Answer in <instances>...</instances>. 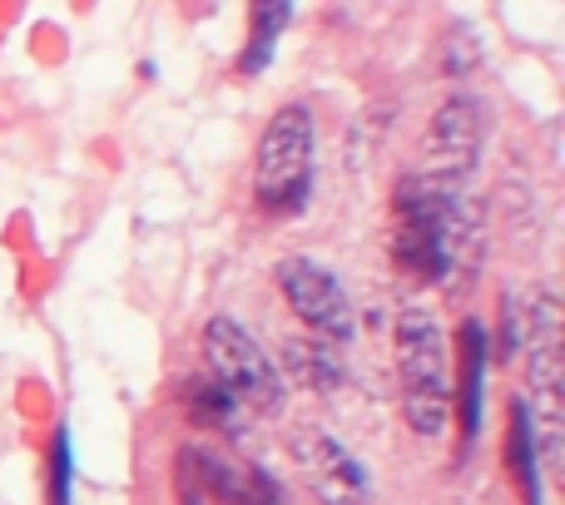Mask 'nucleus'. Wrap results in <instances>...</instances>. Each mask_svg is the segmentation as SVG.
<instances>
[{"label": "nucleus", "mask_w": 565, "mask_h": 505, "mask_svg": "<svg viewBox=\"0 0 565 505\" xmlns=\"http://www.w3.org/2000/svg\"><path fill=\"white\" fill-rule=\"evenodd\" d=\"M477 253V214L451 184L402 179L397 184V262L422 282H447L461 258Z\"/></svg>", "instance_id": "nucleus-1"}, {"label": "nucleus", "mask_w": 565, "mask_h": 505, "mask_svg": "<svg viewBox=\"0 0 565 505\" xmlns=\"http://www.w3.org/2000/svg\"><path fill=\"white\" fill-rule=\"evenodd\" d=\"M397 372H402V417L417 437L437 441L451 421L447 342L431 312L407 308L397 318Z\"/></svg>", "instance_id": "nucleus-2"}, {"label": "nucleus", "mask_w": 565, "mask_h": 505, "mask_svg": "<svg viewBox=\"0 0 565 505\" xmlns=\"http://www.w3.org/2000/svg\"><path fill=\"white\" fill-rule=\"evenodd\" d=\"M204 357H209V372H214V387L228 391L244 411L282 417V407H288V382H282L278 362L264 352V342L238 318H228V312L224 318H209Z\"/></svg>", "instance_id": "nucleus-3"}, {"label": "nucleus", "mask_w": 565, "mask_h": 505, "mask_svg": "<svg viewBox=\"0 0 565 505\" xmlns=\"http://www.w3.org/2000/svg\"><path fill=\"white\" fill-rule=\"evenodd\" d=\"M308 184H312V115L308 105H282L268 119L264 139H258L254 194L268 214H292L308 198Z\"/></svg>", "instance_id": "nucleus-4"}, {"label": "nucleus", "mask_w": 565, "mask_h": 505, "mask_svg": "<svg viewBox=\"0 0 565 505\" xmlns=\"http://www.w3.org/2000/svg\"><path fill=\"white\" fill-rule=\"evenodd\" d=\"M526 357H531V421L541 417V441L546 456L561 451V302L551 288H541L526 308Z\"/></svg>", "instance_id": "nucleus-5"}, {"label": "nucleus", "mask_w": 565, "mask_h": 505, "mask_svg": "<svg viewBox=\"0 0 565 505\" xmlns=\"http://www.w3.org/2000/svg\"><path fill=\"white\" fill-rule=\"evenodd\" d=\"M288 461L298 481L312 491L318 505H367L372 501V476L332 431L322 427H298L288 437Z\"/></svg>", "instance_id": "nucleus-6"}, {"label": "nucleus", "mask_w": 565, "mask_h": 505, "mask_svg": "<svg viewBox=\"0 0 565 505\" xmlns=\"http://www.w3.org/2000/svg\"><path fill=\"white\" fill-rule=\"evenodd\" d=\"M274 278H278L282 298L292 302V312L308 322V332L318 342L338 347V342L352 337V327H358V322H352V302L328 268H318L312 258H282L274 268Z\"/></svg>", "instance_id": "nucleus-7"}, {"label": "nucleus", "mask_w": 565, "mask_h": 505, "mask_svg": "<svg viewBox=\"0 0 565 505\" xmlns=\"http://www.w3.org/2000/svg\"><path fill=\"white\" fill-rule=\"evenodd\" d=\"M481 135H487V119H481L477 99H467V95L447 99V105L431 115L427 139H422V159H427V174L422 179H437V184L457 189L461 179L477 169Z\"/></svg>", "instance_id": "nucleus-8"}, {"label": "nucleus", "mask_w": 565, "mask_h": 505, "mask_svg": "<svg viewBox=\"0 0 565 505\" xmlns=\"http://www.w3.org/2000/svg\"><path fill=\"white\" fill-rule=\"evenodd\" d=\"M189 466L199 471L194 481L214 496V505H282L278 481L254 466H234L214 451H189Z\"/></svg>", "instance_id": "nucleus-9"}, {"label": "nucleus", "mask_w": 565, "mask_h": 505, "mask_svg": "<svg viewBox=\"0 0 565 505\" xmlns=\"http://www.w3.org/2000/svg\"><path fill=\"white\" fill-rule=\"evenodd\" d=\"M282 367H288L292 382H302L308 391H322V397L342 387V357H338V347H328V342H318V337L282 342Z\"/></svg>", "instance_id": "nucleus-10"}, {"label": "nucleus", "mask_w": 565, "mask_h": 505, "mask_svg": "<svg viewBox=\"0 0 565 505\" xmlns=\"http://www.w3.org/2000/svg\"><path fill=\"white\" fill-rule=\"evenodd\" d=\"M481 382H487V332L481 322L461 327V441L481 431Z\"/></svg>", "instance_id": "nucleus-11"}, {"label": "nucleus", "mask_w": 565, "mask_h": 505, "mask_svg": "<svg viewBox=\"0 0 565 505\" xmlns=\"http://www.w3.org/2000/svg\"><path fill=\"white\" fill-rule=\"evenodd\" d=\"M511 466H516V481L526 491V501H541V481H536V421H531L526 401H511Z\"/></svg>", "instance_id": "nucleus-12"}, {"label": "nucleus", "mask_w": 565, "mask_h": 505, "mask_svg": "<svg viewBox=\"0 0 565 505\" xmlns=\"http://www.w3.org/2000/svg\"><path fill=\"white\" fill-rule=\"evenodd\" d=\"M288 20H292V6H254V40H248L244 60H238L244 75H258V69L274 60V40Z\"/></svg>", "instance_id": "nucleus-13"}, {"label": "nucleus", "mask_w": 565, "mask_h": 505, "mask_svg": "<svg viewBox=\"0 0 565 505\" xmlns=\"http://www.w3.org/2000/svg\"><path fill=\"white\" fill-rule=\"evenodd\" d=\"M189 407H194L199 427H218V431H238V417H244V407H238L228 391H218L214 382H199V387H189Z\"/></svg>", "instance_id": "nucleus-14"}, {"label": "nucleus", "mask_w": 565, "mask_h": 505, "mask_svg": "<svg viewBox=\"0 0 565 505\" xmlns=\"http://www.w3.org/2000/svg\"><path fill=\"white\" fill-rule=\"evenodd\" d=\"M70 481H75V461H70V431L60 427L50 441V505H70Z\"/></svg>", "instance_id": "nucleus-15"}]
</instances>
